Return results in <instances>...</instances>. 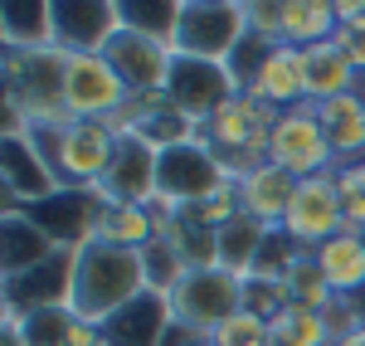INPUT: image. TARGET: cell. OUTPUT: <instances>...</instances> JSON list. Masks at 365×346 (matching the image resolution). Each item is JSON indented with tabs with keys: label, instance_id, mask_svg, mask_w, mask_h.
Returning a JSON list of instances; mask_svg holds the SVG:
<instances>
[{
	"label": "cell",
	"instance_id": "1",
	"mask_svg": "<svg viewBox=\"0 0 365 346\" xmlns=\"http://www.w3.org/2000/svg\"><path fill=\"white\" fill-rule=\"evenodd\" d=\"M141 292H146V268H141L137 249H122V244H108V239H93V244L78 249V259H73V297H68V307L78 317L103 327L117 307H127Z\"/></svg>",
	"mask_w": 365,
	"mask_h": 346
},
{
	"label": "cell",
	"instance_id": "2",
	"mask_svg": "<svg viewBox=\"0 0 365 346\" xmlns=\"http://www.w3.org/2000/svg\"><path fill=\"white\" fill-rule=\"evenodd\" d=\"M34 151L49 161L58 190H103L117 156V132L108 122H63V127H34Z\"/></svg>",
	"mask_w": 365,
	"mask_h": 346
},
{
	"label": "cell",
	"instance_id": "3",
	"mask_svg": "<svg viewBox=\"0 0 365 346\" xmlns=\"http://www.w3.org/2000/svg\"><path fill=\"white\" fill-rule=\"evenodd\" d=\"M5 103L29 117V127H63L73 122L63 108V49H0Z\"/></svg>",
	"mask_w": 365,
	"mask_h": 346
},
{
	"label": "cell",
	"instance_id": "4",
	"mask_svg": "<svg viewBox=\"0 0 365 346\" xmlns=\"http://www.w3.org/2000/svg\"><path fill=\"white\" fill-rule=\"evenodd\" d=\"M273 122H278V108H268V103L253 98V93H239V98H229L225 108L200 127V142L210 146V151L220 156V166L239 180L244 171H253V166L268 161Z\"/></svg>",
	"mask_w": 365,
	"mask_h": 346
},
{
	"label": "cell",
	"instance_id": "5",
	"mask_svg": "<svg viewBox=\"0 0 365 346\" xmlns=\"http://www.w3.org/2000/svg\"><path fill=\"white\" fill-rule=\"evenodd\" d=\"M170 312L180 327H190L195 337H215L234 312H244V278L229 273L220 263H205V268H190L175 288H170Z\"/></svg>",
	"mask_w": 365,
	"mask_h": 346
},
{
	"label": "cell",
	"instance_id": "6",
	"mask_svg": "<svg viewBox=\"0 0 365 346\" xmlns=\"http://www.w3.org/2000/svg\"><path fill=\"white\" fill-rule=\"evenodd\" d=\"M249 20L244 0H180V25H175V54L185 58H215L229 63V54L244 44Z\"/></svg>",
	"mask_w": 365,
	"mask_h": 346
},
{
	"label": "cell",
	"instance_id": "7",
	"mask_svg": "<svg viewBox=\"0 0 365 346\" xmlns=\"http://www.w3.org/2000/svg\"><path fill=\"white\" fill-rule=\"evenodd\" d=\"M268 161L282 166L287 175H297V180L336 171V151H331V137H327V127L317 117V103L278 113L273 137H268Z\"/></svg>",
	"mask_w": 365,
	"mask_h": 346
},
{
	"label": "cell",
	"instance_id": "8",
	"mask_svg": "<svg viewBox=\"0 0 365 346\" xmlns=\"http://www.w3.org/2000/svg\"><path fill=\"white\" fill-rule=\"evenodd\" d=\"M127 103L132 93L103 54H63V108L73 122H113Z\"/></svg>",
	"mask_w": 365,
	"mask_h": 346
},
{
	"label": "cell",
	"instance_id": "9",
	"mask_svg": "<svg viewBox=\"0 0 365 346\" xmlns=\"http://www.w3.org/2000/svg\"><path fill=\"white\" fill-rule=\"evenodd\" d=\"M161 98H166L175 113H185L195 127H205V122L220 113L229 98H239V88H234L229 63L175 54V63H170V78H166V93H161Z\"/></svg>",
	"mask_w": 365,
	"mask_h": 346
},
{
	"label": "cell",
	"instance_id": "10",
	"mask_svg": "<svg viewBox=\"0 0 365 346\" xmlns=\"http://www.w3.org/2000/svg\"><path fill=\"white\" fill-rule=\"evenodd\" d=\"M346 230V210H341V190H336V171L331 175H307L297 185V200L282 220V234L302 249V254H317L327 239H336Z\"/></svg>",
	"mask_w": 365,
	"mask_h": 346
},
{
	"label": "cell",
	"instance_id": "11",
	"mask_svg": "<svg viewBox=\"0 0 365 346\" xmlns=\"http://www.w3.org/2000/svg\"><path fill=\"white\" fill-rule=\"evenodd\" d=\"M103 58L117 68V78L127 83L132 98H161L170 78V63H175V49L151 39V34H137V29H122L103 44Z\"/></svg>",
	"mask_w": 365,
	"mask_h": 346
},
{
	"label": "cell",
	"instance_id": "12",
	"mask_svg": "<svg viewBox=\"0 0 365 346\" xmlns=\"http://www.w3.org/2000/svg\"><path fill=\"white\" fill-rule=\"evenodd\" d=\"M225 180H234V175L220 166V156H215L205 142H185V146L161 151V180H156V190H161V195H170L180 210L210 200Z\"/></svg>",
	"mask_w": 365,
	"mask_h": 346
},
{
	"label": "cell",
	"instance_id": "13",
	"mask_svg": "<svg viewBox=\"0 0 365 346\" xmlns=\"http://www.w3.org/2000/svg\"><path fill=\"white\" fill-rule=\"evenodd\" d=\"M39 230L54 239L58 249H83L98 239V215H103V195L98 190H54L49 200L25 210Z\"/></svg>",
	"mask_w": 365,
	"mask_h": 346
},
{
	"label": "cell",
	"instance_id": "14",
	"mask_svg": "<svg viewBox=\"0 0 365 346\" xmlns=\"http://www.w3.org/2000/svg\"><path fill=\"white\" fill-rule=\"evenodd\" d=\"M0 146H5V156H0V195H5V215L29 210V205L49 200V195L58 190L49 161L34 151L29 137H0Z\"/></svg>",
	"mask_w": 365,
	"mask_h": 346
},
{
	"label": "cell",
	"instance_id": "15",
	"mask_svg": "<svg viewBox=\"0 0 365 346\" xmlns=\"http://www.w3.org/2000/svg\"><path fill=\"white\" fill-rule=\"evenodd\" d=\"M73 259H78V249H58L54 259H44L39 268H29L20 278H5V307L20 312V317L68 307V297H73Z\"/></svg>",
	"mask_w": 365,
	"mask_h": 346
},
{
	"label": "cell",
	"instance_id": "16",
	"mask_svg": "<svg viewBox=\"0 0 365 346\" xmlns=\"http://www.w3.org/2000/svg\"><path fill=\"white\" fill-rule=\"evenodd\" d=\"M54 10V49L63 54H103V44L117 34V0H49Z\"/></svg>",
	"mask_w": 365,
	"mask_h": 346
},
{
	"label": "cell",
	"instance_id": "17",
	"mask_svg": "<svg viewBox=\"0 0 365 346\" xmlns=\"http://www.w3.org/2000/svg\"><path fill=\"white\" fill-rule=\"evenodd\" d=\"M156 180H161V151L151 142H141L137 132L117 137V156L113 171L103 180V200H122V205H146L156 195Z\"/></svg>",
	"mask_w": 365,
	"mask_h": 346
},
{
	"label": "cell",
	"instance_id": "18",
	"mask_svg": "<svg viewBox=\"0 0 365 346\" xmlns=\"http://www.w3.org/2000/svg\"><path fill=\"white\" fill-rule=\"evenodd\" d=\"M175 312H170L166 292H141L127 307H117L113 317L103 322V346H166Z\"/></svg>",
	"mask_w": 365,
	"mask_h": 346
},
{
	"label": "cell",
	"instance_id": "19",
	"mask_svg": "<svg viewBox=\"0 0 365 346\" xmlns=\"http://www.w3.org/2000/svg\"><path fill=\"white\" fill-rule=\"evenodd\" d=\"M297 175H287L282 166L273 161H263V166H253V171L239 175V205H244V215H253L258 225H268V230H282V220H287V210L297 200Z\"/></svg>",
	"mask_w": 365,
	"mask_h": 346
},
{
	"label": "cell",
	"instance_id": "20",
	"mask_svg": "<svg viewBox=\"0 0 365 346\" xmlns=\"http://www.w3.org/2000/svg\"><path fill=\"white\" fill-rule=\"evenodd\" d=\"M249 93H253V98H263L268 108H278V113L312 103V98H307V58H302V49H292V44H273Z\"/></svg>",
	"mask_w": 365,
	"mask_h": 346
},
{
	"label": "cell",
	"instance_id": "21",
	"mask_svg": "<svg viewBox=\"0 0 365 346\" xmlns=\"http://www.w3.org/2000/svg\"><path fill=\"white\" fill-rule=\"evenodd\" d=\"M312 263L322 268L336 297H356L365 288V230H341L312 254Z\"/></svg>",
	"mask_w": 365,
	"mask_h": 346
},
{
	"label": "cell",
	"instance_id": "22",
	"mask_svg": "<svg viewBox=\"0 0 365 346\" xmlns=\"http://www.w3.org/2000/svg\"><path fill=\"white\" fill-rule=\"evenodd\" d=\"M317 117H322V127L331 137L336 166L365 161V93H346V98H331V103H317Z\"/></svg>",
	"mask_w": 365,
	"mask_h": 346
},
{
	"label": "cell",
	"instance_id": "23",
	"mask_svg": "<svg viewBox=\"0 0 365 346\" xmlns=\"http://www.w3.org/2000/svg\"><path fill=\"white\" fill-rule=\"evenodd\" d=\"M302 58H307V98L312 103H331V98H346V93L361 88V73H356V63L346 58V49L336 39L302 49Z\"/></svg>",
	"mask_w": 365,
	"mask_h": 346
},
{
	"label": "cell",
	"instance_id": "24",
	"mask_svg": "<svg viewBox=\"0 0 365 346\" xmlns=\"http://www.w3.org/2000/svg\"><path fill=\"white\" fill-rule=\"evenodd\" d=\"M0 234H5V244H0V263H5V278H20V273H29V268H39L44 259H54V254H58V244H54V239H49L44 230H39L34 220H29L25 210L5 215Z\"/></svg>",
	"mask_w": 365,
	"mask_h": 346
},
{
	"label": "cell",
	"instance_id": "25",
	"mask_svg": "<svg viewBox=\"0 0 365 346\" xmlns=\"http://www.w3.org/2000/svg\"><path fill=\"white\" fill-rule=\"evenodd\" d=\"M54 44V10L49 0H5L0 5V49H49Z\"/></svg>",
	"mask_w": 365,
	"mask_h": 346
},
{
	"label": "cell",
	"instance_id": "26",
	"mask_svg": "<svg viewBox=\"0 0 365 346\" xmlns=\"http://www.w3.org/2000/svg\"><path fill=\"white\" fill-rule=\"evenodd\" d=\"M161 220L151 215V205H122V200H103V215H98V239L108 244H122V249H146L161 239Z\"/></svg>",
	"mask_w": 365,
	"mask_h": 346
},
{
	"label": "cell",
	"instance_id": "27",
	"mask_svg": "<svg viewBox=\"0 0 365 346\" xmlns=\"http://www.w3.org/2000/svg\"><path fill=\"white\" fill-rule=\"evenodd\" d=\"M336 0H282V44L292 49H312L336 39Z\"/></svg>",
	"mask_w": 365,
	"mask_h": 346
},
{
	"label": "cell",
	"instance_id": "28",
	"mask_svg": "<svg viewBox=\"0 0 365 346\" xmlns=\"http://www.w3.org/2000/svg\"><path fill=\"white\" fill-rule=\"evenodd\" d=\"M268 225H258L253 215H239V220H229L225 230L215 234V263L229 268V273H239V278H249L258 259H263V244H268Z\"/></svg>",
	"mask_w": 365,
	"mask_h": 346
},
{
	"label": "cell",
	"instance_id": "29",
	"mask_svg": "<svg viewBox=\"0 0 365 346\" xmlns=\"http://www.w3.org/2000/svg\"><path fill=\"white\" fill-rule=\"evenodd\" d=\"M117 20H122V29H137V34L161 39V44H175L180 0H117Z\"/></svg>",
	"mask_w": 365,
	"mask_h": 346
},
{
	"label": "cell",
	"instance_id": "30",
	"mask_svg": "<svg viewBox=\"0 0 365 346\" xmlns=\"http://www.w3.org/2000/svg\"><path fill=\"white\" fill-rule=\"evenodd\" d=\"M273 346H336V337H331L322 312H307V307L287 302L273 317Z\"/></svg>",
	"mask_w": 365,
	"mask_h": 346
},
{
	"label": "cell",
	"instance_id": "31",
	"mask_svg": "<svg viewBox=\"0 0 365 346\" xmlns=\"http://www.w3.org/2000/svg\"><path fill=\"white\" fill-rule=\"evenodd\" d=\"M282 288H287V302H297V307H307V312H322V317H327V312L336 307V292L322 278V268L312 263V254H302V259L287 268Z\"/></svg>",
	"mask_w": 365,
	"mask_h": 346
},
{
	"label": "cell",
	"instance_id": "32",
	"mask_svg": "<svg viewBox=\"0 0 365 346\" xmlns=\"http://www.w3.org/2000/svg\"><path fill=\"white\" fill-rule=\"evenodd\" d=\"M141 268H146V288L151 292H166L170 297V288L190 273V259H185V249L175 244V239H156V244H146L141 249Z\"/></svg>",
	"mask_w": 365,
	"mask_h": 346
},
{
	"label": "cell",
	"instance_id": "33",
	"mask_svg": "<svg viewBox=\"0 0 365 346\" xmlns=\"http://www.w3.org/2000/svg\"><path fill=\"white\" fill-rule=\"evenodd\" d=\"M210 346H273V322L244 307V312H234V317L210 337Z\"/></svg>",
	"mask_w": 365,
	"mask_h": 346
},
{
	"label": "cell",
	"instance_id": "34",
	"mask_svg": "<svg viewBox=\"0 0 365 346\" xmlns=\"http://www.w3.org/2000/svg\"><path fill=\"white\" fill-rule=\"evenodd\" d=\"M336 190L341 210H346V230H365V161L336 166Z\"/></svg>",
	"mask_w": 365,
	"mask_h": 346
},
{
	"label": "cell",
	"instance_id": "35",
	"mask_svg": "<svg viewBox=\"0 0 365 346\" xmlns=\"http://www.w3.org/2000/svg\"><path fill=\"white\" fill-rule=\"evenodd\" d=\"M244 307L258 312V317H278L282 307H287V288H282L278 278H263V273H249L244 278Z\"/></svg>",
	"mask_w": 365,
	"mask_h": 346
},
{
	"label": "cell",
	"instance_id": "36",
	"mask_svg": "<svg viewBox=\"0 0 365 346\" xmlns=\"http://www.w3.org/2000/svg\"><path fill=\"white\" fill-rule=\"evenodd\" d=\"M268 39H258V34H244V44L229 54V73H234V88L239 93H249L253 78H258V68H263V58H268Z\"/></svg>",
	"mask_w": 365,
	"mask_h": 346
},
{
	"label": "cell",
	"instance_id": "37",
	"mask_svg": "<svg viewBox=\"0 0 365 346\" xmlns=\"http://www.w3.org/2000/svg\"><path fill=\"white\" fill-rule=\"evenodd\" d=\"M244 20H249V34L282 44V0H244Z\"/></svg>",
	"mask_w": 365,
	"mask_h": 346
},
{
	"label": "cell",
	"instance_id": "38",
	"mask_svg": "<svg viewBox=\"0 0 365 346\" xmlns=\"http://www.w3.org/2000/svg\"><path fill=\"white\" fill-rule=\"evenodd\" d=\"M336 44L346 49V58L356 63V73L365 78V15H356V20H341V29H336Z\"/></svg>",
	"mask_w": 365,
	"mask_h": 346
},
{
	"label": "cell",
	"instance_id": "39",
	"mask_svg": "<svg viewBox=\"0 0 365 346\" xmlns=\"http://www.w3.org/2000/svg\"><path fill=\"white\" fill-rule=\"evenodd\" d=\"M336 346H365V327H356V332H346V337H336Z\"/></svg>",
	"mask_w": 365,
	"mask_h": 346
},
{
	"label": "cell",
	"instance_id": "40",
	"mask_svg": "<svg viewBox=\"0 0 365 346\" xmlns=\"http://www.w3.org/2000/svg\"><path fill=\"white\" fill-rule=\"evenodd\" d=\"M351 307H356V317H361V327H365V288L356 292V297H351Z\"/></svg>",
	"mask_w": 365,
	"mask_h": 346
},
{
	"label": "cell",
	"instance_id": "41",
	"mask_svg": "<svg viewBox=\"0 0 365 346\" xmlns=\"http://www.w3.org/2000/svg\"><path fill=\"white\" fill-rule=\"evenodd\" d=\"M195 346H210V342H195Z\"/></svg>",
	"mask_w": 365,
	"mask_h": 346
}]
</instances>
